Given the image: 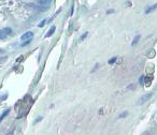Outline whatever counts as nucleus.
Returning a JSON list of instances; mask_svg holds the SVG:
<instances>
[{
    "instance_id": "obj_1",
    "label": "nucleus",
    "mask_w": 157,
    "mask_h": 135,
    "mask_svg": "<svg viewBox=\"0 0 157 135\" xmlns=\"http://www.w3.org/2000/svg\"><path fill=\"white\" fill-rule=\"evenodd\" d=\"M151 98H152V93H146V94H144V96H142L139 99V100H138V102H137V105L144 104V103H145V102H148V101L150 100Z\"/></svg>"
},
{
    "instance_id": "obj_2",
    "label": "nucleus",
    "mask_w": 157,
    "mask_h": 135,
    "mask_svg": "<svg viewBox=\"0 0 157 135\" xmlns=\"http://www.w3.org/2000/svg\"><path fill=\"white\" fill-rule=\"evenodd\" d=\"M32 37H33V32H31V31H28V32L24 33V35L21 37V40H22V41H27V40L32 39Z\"/></svg>"
},
{
    "instance_id": "obj_3",
    "label": "nucleus",
    "mask_w": 157,
    "mask_h": 135,
    "mask_svg": "<svg viewBox=\"0 0 157 135\" xmlns=\"http://www.w3.org/2000/svg\"><path fill=\"white\" fill-rule=\"evenodd\" d=\"M55 30H56V28H55V26H53V27H52V28H51V29L49 30V32L46 33V35H45V38H49V37H51V35H53V33L55 32Z\"/></svg>"
},
{
    "instance_id": "obj_4",
    "label": "nucleus",
    "mask_w": 157,
    "mask_h": 135,
    "mask_svg": "<svg viewBox=\"0 0 157 135\" xmlns=\"http://www.w3.org/2000/svg\"><path fill=\"white\" fill-rule=\"evenodd\" d=\"M9 113H10V109H7L5 113H3L2 115H1V116H0V122L2 121V119H3V118H5V116H8V115H9Z\"/></svg>"
},
{
    "instance_id": "obj_5",
    "label": "nucleus",
    "mask_w": 157,
    "mask_h": 135,
    "mask_svg": "<svg viewBox=\"0 0 157 135\" xmlns=\"http://www.w3.org/2000/svg\"><path fill=\"white\" fill-rule=\"evenodd\" d=\"M156 9V5H151L150 8H148V10H145V13H150L151 11H153V10H155Z\"/></svg>"
},
{
    "instance_id": "obj_6",
    "label": "nucleus",
    "mask_w": 157,
    "mask_h": 135,
    "mask_svg": "<svg viewBox=\"0 0 157 135\" xmlns=\"http://www.w3.org/2000/svg\"><path fill=\"white\" fill-rule=\"evenodd\" d=\"M52 0H39V3L41 5H49Z\"/></svg>"
},
{
    "instance_id": "obj_7",
    "label": "nucleus",
    "mask_w": 157,
    "mask_h": 135,
    "mask_svg": "<svg viewBox=\"0 0 157 135\" xmlns=\"http://www.w3.org/2000/svg\"><path fill=\"white\" fill-rule=\"evenodd\" d=\"M7 35H5V32L3 30H0V39H5Z\"/></svg>"
},
{
    "instance_id": "obj_8",
    "label": "nucleus",
    "mask_w": 157,
    "mask_h": 135,
    "mask_svg": "<svg viewBox=\"0 0 157 135\" xmlns=\"http://www.w3.org/2000/svg\"><path fill=\"white\" fill-rule=\"evenodd\" d=\"M139 40H140V35H137L135 39H134V41H132V45H135L136 43H138Z\"/></svg>"
},
{
    "instance_id": "obj_9",
    "label": "nucleus",
    "mask_w": 157,
    "mask_h": 135,
    "mask_svg": "<svg viewBox=\"0 0 157 135\" xmlns=\"http://www.w3.org/2000/svg\"><path fill=\"white\" fill-rule=\"evenodd\" d=\"M127 115H128V112H124V113H122L121 115L118 116V118H120V119H121V118H125Z\"/></svg>"
},
{
    "instance_id": "obj_10",
    "label": "nucleus",
    "mask_w": 157,
    "mask_h": 135,
    "mask_svg": "<svg viewBox=\"0 0 157 135\" xmlns=\"http://www.w3.org/2000/svg\"><path fill=\"white\" fill-rule=\"evenodd\" d=\"M116 57H113V58H111V59H110V60L108 61L109 63H110V65H111V63H114V62H115V61H116Z\"/></svg>"
},
{
    "instance_id": "obj_11",
    "label": "nucleus",
    "mask_w": 157,
    "mask_h": 135,
    "mask_svg": "<svg viewBox=\"0 0 157 135\" xmlns=\"http://www.w3.org/2000/svg\"><path fill=\"white\" fill-rule=\"evenodd\" d=\"M3 31H5V35H10V33H11V29H10V28H5V29H3Z\"/></svg>"
},
{
    "instance_id": "obj_12",
    "label": "nucleus",
    "mask_w": 157,
    "mask_h": 135,
    "mask_svg": "<svg viewBox=\"0 0 157 135\" xmlns=\"http://www.w3.org/2000/svg\"><path fill=\"white\" fill-rule=\"evenodd\" d=\"M45 23H46V21H45V19H43V21H42V22H41L40 24L38 25V26H39V27H40V28H41V27H43V26H44V24H45Z\"/></svg>"
},
{
    "instance_id": "obj_13",
    "label": "nucleus",
    "mask_w": 157,
    "mask_h": 135,
    "mask_svg": "<svg viewBox=\"0 0 157 135\" xmlns=\"http://www.w3.org/2000/svg\"><path fill=\"white\" fill-rule=\"evenodd\" d=\"M30 42H31V39H30V40H27V41H26L25 43H23V44H22V46H25V45H28V44L30 43Z\"/></svg>"
},
{
    "instance_id": "obj_14",
    "label": "nucleus",
    "mask_w": 157,
    "mask_h": 135,
    "mask_svg": "<svg viewBox=\"0 0 157 135\" xmlns=\"http://www.w3.org/2000/svg\"><path fill=\"white\" fill-rule=\"evenodd\" d=\"M143 79H144V76H141L139 79V83L141 84V85H143Z\"/></svg>"
},
{
    "instance_id": "obj_15",
    "label": "nucleus",
    "mask_w": 157,
    "mask_h": 135,
    "mask_svg": "<svg viewBox=\"0 0 157 135\" xmlns=\"http://www.w3.org/2000/svg\"><path fill=\"white\" fill-rule=\"evenodd\" d=\"M86 37H87V32H85L84 35H82V37H81V40H84V39H85V38H86Z\"/></svg>"
},
{
    "instance_id": "obj_16",
    "label": "nucleus",
    "mask_w": 157,
    "mask_h": 135,
    "mask_svg": "<svg viewBox=\"0 0 157 135\" xmlns=\"http://www.w3.org/2000/svg\"><path fill=\"white\" fill-rule=\"evenodd\" d=\"M41 120H42V118H41V117H38V118H37L36 122H39V121H41Z\"/></svg>"
}]
</instances>
